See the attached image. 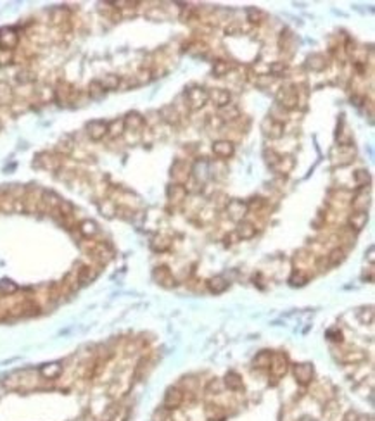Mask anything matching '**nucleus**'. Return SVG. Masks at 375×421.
<instances>
[{"label":"nucleus","instance_id":"nucleus-1","mask_svg":"<svg viewBox=\"0 0 375 421\" xmlns=\"http://www.w3.org/2000/svg\"><path fill=\"white\" fill-rule=\"evenodd\" d=\"M183 399H185V392L180 390L178 387H171V389H168L166 394H164L163 408L166 409V411H175V409H178L180 406L183 404Z\"/></svg>","mask_w":375,"mask_h":421},{"label":"nucleus","instance_id":"nucleus-2","mask_svg":"<svg viewBox=\"0 0 375 421\" xmlns=\"http://www.w3.org/2000/svg\"><path fill=\"white\" fill-rule=\"evenodd\" d=\"M270 373H272L273 378H282L284 375L287 373L289 370V359L286 354L282 352H277V354H272V361H270Z\"/></svg>","mask_w":375,"mask_h":421},{"label":"nucleus","instance_id":"nucleus-3","mask_svg":"<svg viewBox=\"0 0 375 421\" xmlns=\"http://www.w3.org/2000/svg\"><path fill=\"white\" fill-rule=\"evenodd\" d=\"M187 100H189L190 107L192 109H199L202 107L206 102H208V92L204 88H199V86H194V88L187 90Z\"/></svg>","mask_w":375,"mask_h":421},{"label":"nucleus","instance_id":"nucleus-4","mask_svg":"<svg viewBox=\"0 0 375 421\" xmlns=\"http://www.w3.org/2000/svg\"><path fill=\"white\" fill-rule=\"evenodd\" d=\"M294 377L298 380L299 385L306 387L311 383V380H313V366L308 363H301V364H296L294 366Z\"/></svg>","mask_w":375,"mask_h":421},{"label":"nucleus","instance_id":"nucleus-5","mask_svg":"<svg viewBox=\"0 0 375 421\" xmlns=\"http://www.w3.org/2000/svg\"><path fill=\"white\" fill-rule=\"evenodd\" d=\"M17 42H19V36H17V33L14 29L5 28L0 31V50L12 52L17 47Z\"/></svg>","mask_w":375,"mask_h":421},{"label":"nucleus","instance_id":"nucleus-6","mask_svg":"<svg viewBox=\"0 0 375 421\" xmlns=\"http://www.w3.org/2000/svg\"><path fill=\"white\" fill-rule=\"evenodd\" d=\"M87 135L92 140H102L107 135V123L102 119H93L87 125Z\"/></svg>","mask_w":375,"mask_h":421},{"label":"nucleus","instance_id":"nucleus-7","mask_svg":"<svg viewBox=\"0 0 375 421\" xmlns=\"http://www.w3.org/2000/svg\"><path fill=\"white\" fill-rule=\"evenodd\" d=\"M279 102L282 109H292L298 104V92L292 86H284L279 92Z\"/></svg>","mask_w":375,"mask_h":421},{"label":"nucleus","instance_id":"nucleus-8","mask_svg":"<svg viewBox=\"0 0 375 421\" xmlns=\"http://www.w3.org/2000/svg\"><path fill=\"white\" fill-rule=\"evenodd\" d=\"M213 152H215V156L221 157V159H228V157L234 156L235 149H234V144L228 140H218L213 144Z\"/></svg>","mask_w":375,"mask_h":421},{"label":"nucleus","instance_id":"nucleus-9","mask_svg":"<svg viewBox=\"0 0 375 421\" xmlns=\"http://www.w3.org/2000/svg\"><path fill=\"white\" fill-rule=\"evenodd\" d=\"M154 278H156L157 283L163 285V287H166V288H170L175 285L173 274H171V271L166 268V266H159V268H156L154 269Z\"/></svg>","mask_w":375,"mask_h":421},{"label":"nucleus","instance_id":"nucleus-10","mask_svg":"<svg viewBox=\"0 0 375 421\" xmlns=\"http://www.w3.org/2000/svg\"><path fill=\"white\" fill-rule=\"evenodd\" d=\"M263 130L268 137L279 138V137H282L284 125H282V121H275V119H272V118H266L263 123Z\"/></svg>","mask_w":375,"mask_h":421},{"label":"nucleus","instance_id":"nucleus-11","mask_svg":"<svg viewBox=\"0 0 375 421\" xmlns=\"http://www.w3.org/2000/svg\"><path fill=\"white\" fill-rule=\"evenodd\" d=\"M61 373H62L61 363H48L40 368V375H42L45 380H55L61 377Z\"/></svg>","mask_w":375,"mask_h":421},{"label":"nucleus","instance_id":"nucleus-12","mask_svg":"<svg viewBox=\"0 0 375 421\" xmlns=\"http://www.w3.org/2000/svg\"><path fill=\"white\" fill-rule=\"evenodd\" d=\"M225 387L228 390H232V392H241L244 389L242 377L239 373H235V371H228L227 377H225Z\"/></svg>","mask_w":375,"mask_h":421},{"label":"nucleus","instance_id":"nucleus-13","mask_svg":"<svg viewBox=\"0 0 375 421\" xmlns=\"http://www.w3.org/2000/svg\"><path fill=\"white\" fill-rule=\"evenodd\" d=\"M76 280H78V285H87L90 281L93 280V278L97 276V269L95 268H90V266H81L80 269H78L76 273Z\"/></svg>","mask_w":375,"mask_h":421},{"label":"nucleus","instance_id":"nucleus-14","mask_svg":"<svg viewBox=\"0 0 375 421\" xmlns=\"http://www.w3.org/2000/svg\"><path fill=\"white\" fill-rule=\"evenodd\" d=\"M123 123H125V130L128 128V130H140L142 126H144V123H145V119L142 118L138 112H130V114H126L125 116V119H123Z\"/></svg>","mask_w":375,"mask_h":421},{"label":"nucleus","instance_id":"nucleus-15","mask_svg":"<svg viewBox=\"0 0 375 421\" xmlns=\"http://www.w3.org/2000/svg\"><path fill=\"white\" fill-rule=\"evenodd\" d=\"M227 210H228V214H230V217L239 221L241 217H244V214L247 212V204L242 201H232L230 204H228Z\"/></svg>","mask_w":375,"mask_h":421},{"label":"nucleus","instance_id":"nucleus-16","mask_svg":"<svg viewBox=\"0 0 375 421\" xmlns=\"http://www.w3.org/2000/svg\"><path fill=\"white\" fill-rule=\"evenodd\" d=\"M367 221H369V214H367L365 210H356V212L351 214V217H350L351 230L360 231L367 224Z\"/></svg>","mask_w":375,"mask_h":421},{"label":"nucleus","instance_id":"nucleus-17","mask_svg":"<svg viewBox=\"0 0 375 421\" xmlns=\"http://www.w3.org/2000/svg\"><path fill=\"white\" fill-rule=\"evenodd\" d=\"M220 118L223 121H234V119L241 118V111H239L237 105L234 104H227L223 107H220Z\"/></svg>","mask_w":375,"mask_h":421},{"label":"nucleus","instance_id":"nucleus-18","mask_svg":"<svg viewBox=\"0 0 375 421\" xmlns=\"http://www.w3.org/2000/svg\"><path fill=\"white\" fill-rule=\"evenodd\" d=\"M208 288L211 294H223L228 288V281L223 276H215L208 281Z\"/></svg>","mask_w":375,"mask_h":421},{"label":"nucleus","instance_id":"nucleus-19","mask_svg":"<svg viewBox=\"0 0 375 421\" xmlns=\"http://www.w3.org/2000/svg\"><path fill=\"white\" fill-rule=\"evenodd\" d=\"M254 235H256V228H254L253 223H249V221H241V223H239V228H237V236H239V238L251 240Z\"/></svg>","mask_w":375,"mask_h":421},{"label":"nucleus","instance_id":"nucleus-20","mask_svg":"<svg viewBox=\"0 0 375 421\" xmlns=\"http://www.w3.org/2000/svg\"><path fill=\"white\" fill-rule=\"evenodd\" d=\"M159 114L164 121L171 123V125H177V123L180 121V114L177 112V109H175L173 105H164V107L159 111Z\"/></svg>","mask_w":375,"mask_h":421},{"label":"nucleus","instance_id":"nucleus-21","mask_svg":"<svg viewBox=\"0 0 375 421\" xmlns=\"http://www.w3.org/2000/svg\"><path fill=\"white\" fill-rule=\"evenodd\" d=\"M208 99H213L218 107H223V105L230 104V93H228L227 90L218 88V90H215V92L208 93Z\"/></svg>","mask_w":375,"mask_h":421},{"label":"nucleus","instance_id":"nucleus-22","mask_svg":"<svg viewBox=\"0 0 375 421\" xmlns=\"http://www.w3.org/2000/svg\"><path fill=\"white\" fill-rule=\"evenodd\" d=\"M78 231H80L81 236H85V238H92V236L97 235L99 228H97V224L93 223V221L85 219V221H81V223H80V228H78Z\"/></svg>","mask_w":375,"mask_h":421},{"label":"nucleus","instance_id":"nucleus-23","mask_svg":"<svg viewBox=\"0 0 375 421\" xmlns=\"http://www.w3.org/2000/svg\"><path fill=\"white\" fill-rule=\"evenodd\" d=\"M308 66H310V69H313V71H322L325 66H327V59H325L322 54H313L308 57Z\"/></svg>","mask_w":375,"mask_h":421},{"label":"nucleus","instance_id":"nucleus-24","mask_svg":"<svg viewBox=\"0 0 375 421\" xmlns=\"http://www.w3.org/2000/svg\"><path fill=\"white\" fill-rule=\"evenodd\" d=\"M270 361H272V352L261 351L260 354H256V358H254L253 364L256 368H260V370H265V368L270 366Z\"/></svg>","mask_w":375,"mask_h":421},{"label":"nucleus","instance_id":"nucleus-25","mask_svg":"<svg viewBox=\"0 0 375 421\" xmlns=\"http://www.w3.org/2000/svg\"><path fill=\"white\" fill-rule=\"evenodd\" d=\"M130 418V408L128 406H121V408H116L111 413L109 421H128Z\"/></svg>","mask_w":375,"mask_h":421},{"label":"nucleus","instance_id":"nucleus-26","mask_svg":"<svg viewBox=\"0 0 375 421\" xmlns=\"http://www.w3.org/2000/svg\"><path fill=\"white\" fill-rule=\"evenodd\" d=\"M123 131H125V123H123V119H114L111 125H107V135H109L111 138L119 137Z\"/></svg>","mask_w":375,"mask_h":421},{"label":"nucleus","instance_id":"nucleus-27","mask_svg":"<svg viewBox=\"0 0 375 421\" xmlns=\"http://www.w3.org/2000/svg\"><path fill=\"white\" fill-rule=\"evenodd\" d=\"M343 261H344V250L341 249V247H336V249L327 255V262H329L331 268H334V266H339Z\"/></svg>","mask_w":375,"mask_h":421},{"label":"nucleus","instance_id":"nucleus-28","mask_svg":"<svg viewBox=\"0 0 375 421\" xmlns=\"http://www.w3.org/2000/svg\"><path fill=\"white\" fill-rule=\"evenodd\" d=\"M104 93H106V90L102 88V85H100L99 80L92 81V83L88 85V95L92 97L93 100H99L104 97Z\"/></svg>","mask_w":375,"mask_h":421},{"label":"nucleus","instance_id":"nucleus-29","mask_svg":"<svg viewBox=\"0 0 375 421\" xmlns=\"http://www.w3.org/2000/svg\"><path fill=\"white\" fill-rule=\"evenodd\" d=\"M206 415L211 421H225V411L221 409V406H209L206 409Z\"/></svg>","mask_w":375,"mask_h":421},{"label":"nucleus","instance_id":"nucleus-30","mask_svg":"<svg viewBox=\"0 0 375 421\" xmlns=\"http://www.w3.org/2000/svg\"><path fill=\"white\" fill-rule=\"evenodd\" d=\"M119 76H116V74H107V76H104L102 80H100V85H102L104 90H114L119 86Z\"/></svg>","mask_w":375,"mask_h":421},{"label":"nucleus","instance_id":"nucleus-31","mask_svg":"<svg viewBox=\"0 0 375 421\" xmlns=\"http://www.w3.org/2000/svg\"><path fill=\"white\" fill-rule=\"evenodd\" d=\"M308 281V276H306L305 273L301 271V269H298V271L292 273V276L289 278V283L292 285V287H303V285Z\"/></svg>","mask_w":375,"mask_h":421},{"label":"nucleus","instance_id":"nucleus-32","mask_svg":"<svg viewBox=\"0 0 375 421\" xmlns=\"http://www.w3.org/2000/svg\"><path fill=\"white\" fill-rule=\"evenodd\" d=\"M12 100V90L7 83H0V104H9Z\"/></svg>","mask_w":375,"mask_h":421},{"label":"nucleus","instance_id":"nucleus-33","mask_svg":"<svg viewBox=\"0 0 375 421\" xmlns=\"http://www.w3.org/2000/svg\"><path fill=\"white\" fill-rule=\"evenodd\" d=\"M228 71H230V66H228V62L216 61L215 64H213V73H215V76H225Z\"/></svg>","mask_w":375,"mask_h":421},{"label":"nucleus","instance_id":"nucleus-34","mask_svg":"<svg viewBox=\"0 0 375 421\" xmlns=\"http://www.w3.org/2000/svg\"><path fill=\"white\" fill-rule=\"evenodd\" d=\"M185 194H187V190L183 189L182 185H171L170 189H168V197H173V199H177V201L185 197Z\"/></svg>","mask_w":375,"mask_h":421},{"label":"nucleus","instance_id":"nucleus-35","mask_svg":"<svg viewBox=\"0 0 375 421\" xmlns=\"http://www.w3.org/2000/svg\"><path fill=\"white\" fill-rule=\"evenodd\" d=\"M355 182L358 183V187H367L370 183V175L369 171H363V169H360V171L355 173Z\"/></svg>","mask_w":375,"mask_h":421},{"label":"nucleus","instance_id":"nucleus-36","mask_svg":"<svg viewBox=\"0 0 375 421\" xmlns=\"http://www.w3.org/2000/svg\"><path fill=\"white\" fill-rule=\"evenodd\" d=\"M265 157H266V163H268V166L275 169V166L279 164V161H280V157H282V156H279L275 150H266Z\"/></svg>","mask_w":375,"mask_h":421},{"label":"nucleus","instance_id":"nucleus-37","mask_svg":"<svg viewBox=\"0 0 375 421\" xmlns=\"http://www.w3.org/2000/svg\"><path fill=\"white\" fill-rule=\"evenodd\" d=\"M16 290H17V285L12 283L10 280L0 281V292H2V294H14Z\"/></svg>","mask_w":375,"mask_h":421},{"label":"nucleus","instance_id":"nucleus-38","mask_svg":"<svg viewBox=\"0 0 375 421\" xmlns=\"http://www.w3.org/2000/svg\"><path fill=\"white\" fill-rule=\"evenodd\" d=\"M17 81H19L21 85L31 83V81H35V74L29 73V71H21V73L17 74Z\"/></svg>","mask_w":375,"mask_h":421},{"label":"nucleus","instance_id":"nucleus-39","mask_svg":"<svg viewBox=\"0 0 375 421\" xmlns=\"http://www.w3.org/2000/svg\"><path fill=\"white\" fill-rule=\"evenodd\" d=\"M100 210H102L106 216H114L116 212H118V209L114 208V204L112 202H104V204H100Z\"/></svg>","mask_w":375,"mask_h":421},{"label":"nucleus","instance_id":"nucleus-40","mask_svg":"<svg viewBox=\"0 0 375 421\" xmlns=\"http://www.w3.org/2000/svg\"><path fill=\"white\" fill-rule=\"evenodd\" d=\"M270 71H272V74H275V76H279L280 73H284L286 71V64L284 62H275L270 66Z\"/></svg>","mask_w":375,"mask_h":421},{"label":"nucleus","instance_id":"nucleus-41","mask_svg":"<svg viewBox=\"0 0 375 421\" xmlns=\"http://www.w3.org/2000/svg\"><path fill=\"white\" fill-rule=\"evenodd\" d=\"M10 61H12V52L0 50V64H9Z\"/></svg>","mask_w":375,"mask_h":421},{"label":"nucleus","instance_id":"nucleus-42","mask_svg":"<svg viewBox=\"0 0 375 421\" xmlns=\"http://www.w3.org/2000/svg\"><path fill=\"white\" fill-rule=\"evenodd\" d=\"M360 420V416H358V413L356 411H348L346 415H344V418L343 421H358Z\"/></svg>","mask_w":375,"mask_h":421},{"label":"nucleus","instance_id":"nucleus-43","mask_svg":"<svg viewBox=\"0 0 375 421\" xmlns=\"http://www.w3.org/2000/svg\"><path fill=\"white\" fill-rule=\"evenodd\" d=\"M327 335L332 337L331 340H334V342H343V333L341 332H329Z\"/></svg>","mask_w":375,"mask_h":421},{"label":"nucleus","instance_id":"nucleus-44","mask_svg":"<svg viewBox=\"0 0 375 421\" xmlns=\"http://www.w3.org/2000/svg\"><path fill=\"white\" fill-rule=\"evenodd\" d=\"M369 259H370V262H374V247L369 249Z\"/></svg>","mask_w":375,"mask_h":421}]
</instances>
